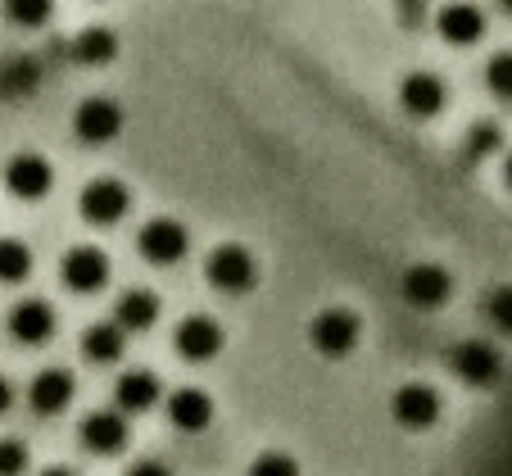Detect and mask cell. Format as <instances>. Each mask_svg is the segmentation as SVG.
<instances>
[{
  "instance_id": "obj_1",
  "label": "cell",
  "mask_w": 512,
  "mask_h": 476,
  "mask_svg": "<svg viewBox=\"0 0 512 476\" xmlns=\"http://www.w3.org/2000/svg\"><path fill=\"white\" fill-rule=\"evenodd\" d=\"M204 277H209L213 291L223 295H245L254 282H259V263L245 245L227 241V245H213L209 259H204Z\"/></svg>"
},
{
  "instance_id": "obj_2",
  "label": "cell",
  "mask_w": 512,
  "mask_h": 476,
  "mask_svg": "<svg viewBox=\"0 0 512 476\" xmlns=\"http://www.w3.org/2000/svg\"><path fill=\"white\" fill-rule=\"evenodd\" d=\"M358 313L354 309H322L318 318L309 322V345L322 354V359H345V354H354L358 345Z\"/></svg>"
},
{
  "instance_id": "obj_3",
  "label": "cell",
  "mask_w": 512,
  "mask_h": 476,
  "mask_svg": "<svg viewBox=\"0 0 512 476\" xmlns=\"http://www.w3.org/2000/svg\"><path fill=\"white\" fill-rule=\"evenodd\" d=\"M136 250H141L145 263H155V268H173V263L191 250V232H186L177 218H150V223L136 232Z\"/></svg>"
},
{
  "instance_id": "obj_4",
  "label": "cell",
  "mask_w": 512,
  "mask_h": 476,
  "mask_svg": "<svg viewBox=\"0 0 512 476\" xmlns=\"http://www.w3.org/2000/svg\"><path fill=\"white\" fill-rule=\"evenodd\" d=\"M78 209L91 227H114V223H123L127 209H132V191H127L118 177H96V182H87Z\"/></svg>"
},
{
  "instance_id": "obj_5",
  "label": "cell",
  "mask_w": 512,
  "mask_h": 476,
  "mask_svg": "<svg viewBox=\"0 0 512 476\" xmlns=\"http://www.w3.org/2000/svg\"><path fill=\"white\" fill-rule=\"evenodd\" d=\"M59 277H64V286L73 295H96L100 286L109 282V259L100 245H73V250L64 254V263H59Z\"/></svg>"
},
{
  "instance_id": "obj_6",
  "label": "cell",
  "mask_w": 512,
  "mask_h": 476,
  "mask_svg": "<svg viewBox=\"0 0 512 476\" xmlns=\"http://www.w3.org/2000/svg\"><path fill=\"white\" fill-rule=\"evenodd\" d=\"M73 132L87 146H105V141H114L123 132V105L109 96H87L78 105V114H73Z\"/></svg>"
},
{
  "instance_id": "obj_7",
  "label": "cell",
  "mask_w": 512,
  "mask_h": 476,
  "mask_svg": "<svg viewBox=\"0 0 512 476\" xmlns=\"http://www.w3.org/2000/svg\"><path fill=\"white\" fill-rule=\"evenodd\" d=\"M449 368L467 381V386H494L503 377V359L490 340H458L449 350Z\"/></svg>"
},
{
  "instance_id": "obj_8",
  "label": "cell",
  "mask_w": 512,
  "mask_h": 476,
  "mask_svg": "<svg viewBox=\"0 0 512 476\" xmlns=\"http://www.w3.org/2000/svg\"><path fill=\"white\" fill-rule=\"evenodd\" d=\"M177 354H182L186 363H209L223 354V327L209 318V313H191V318L177 322V336H173Z\"/></svg>"
},
{
  "instance_id": "obj_9",
  "label": "cell",
  "mask_w": 512,
  "mask_h": 476,
  "mask_svg": "<svg viewBox=\"0 0 512 476\" xmlns=\"http://www.w3.org/2000/svg\"><path fill=\"white\" fill-rule=\"evenodd\" d=\"M399 291H404V300L413 304V309H440V304L449 300V291H454V277H449V268H440V263H413V268L404 272Z\"/></svg>"
},
{
  "instance_id": "obj_10",
  "label": "cell",
  "mask_w": 512,
  "mask_h": 476,
  "mask_svg": "<svg viewBox=\"0 0 512 476\" xmlns=\"http://www.w3.org/2000/svg\"><path fill=\"white\" fill-rule=\"evenodd\" d=\"M390 413H395L399 427L426 431L435 418H440V390L426 386V381H408V386L395 390V399H390Z\"/></svg>"
},
{
  "instance_id": "obj_11",
  "label": "cell",
  "mask_w": 512,
  "mask_h": 476,
  "mask_svg": "<svg viewBox=\"0 0 512 476\" xmlns=\"http://www.w3.org/2000/svg\"><path fill=\"white\" fill-rule=\"evenodd\" d=\"M5 186H10V195H19V200H41V195H50V186H55V168H50V159L23 150V155H14L10 164H5Z\"/></svg>"
},
{
  "instance_id": "obj_12",
  "label": "cell",
  "mask_w": 512,
  "mask_h": 476,
  "mask_svg": "<svg viewBox=\"0 0 512 476\" xmlns=\"http://www.w3.org/2000/svg\"><path fill=\"white\" fill-rule=\"evenodd\" d=\"M399 105L413 118H435L449 105V87L435 78V73H408V78L399 82Z\"/></svg>"
},
{
  "instance_id": "obj_13",
  "label": "cell",
  "mask_w": 512,
  "mask_h": 476,
  "mask_svg": "<svg viewBox=\"0 0 512 476\" xmlns=\"http://www.w3.org/2000/svg\"><path fill=\"white\" fill-rule=\"evenodd\" d=\"M435 28H440V37L449 46H476L485 37V14L476 10L472 0H454V5H445L435 14Z\"/></svg>"
},
{
  "instance_id": "obj_14",
  "label": "cell",
  "mask_w": 512,
  "mask_h": 476,
  "mask_svg": "<svg viewBox=\"0 0 512 476\" xmlns=\"http://www.w3.org/2000/svg\"><path fill=\"white\" fill-rule=\"evenodd\" d=\"M82 445H87L91 454H123L127 449V418L114 413V408L87 413V418H82Z\"/></svg>"
},
{
  "instance_id": "obj_15",
  "label": "cell",
  "mask_w": 512,
  "mask_h": 476,
  "mask_svg": "<svg viewBox=\"0 0 512 476\" xmlns=\"http://www.w3.org/2000/svg\"><path fill=\"white\" fill-rule=\"evenodd\" d=\"M28 399H32V413H41V418H55V413H64L68 399H73V377H68L64 368H46L32 377L28 386Z\"/></svg>"
},
{
  "instance_id": "obj_16",
  "label": "cell",
  "mask_w": 512,
  "mask_h": 476,
  "mask_svg": "<svg viewBox=\"0 0 512 476\" xmlns=\"http://www.w3.org/2000/svg\"><path fill=\"white\" fill-rule=\"evenodd\" d=\"M10 331L19 345H41L55 336V309L46 300H23L10 309Z\"/></svg>"
},
{
  "instance_id": "obj_17",
  "label": "cell",
  "mask_w": 512,
  "mask_h": 476,
  "mask_svg": "<svg viewBox=\"0 0 512 476\" xmlns=\"http://www.w3.org/2000/svg\"><path fill=\"white\" fill-rule=\"evenodd\" d=\"M168 418H173V427L186 431V436L204 431V427L213 422V399H209V390H200V386L177 390V395L168 399Z\"/></svg>"
},
{
  "instance_id": "obj_18",
  "label": "cell",
  "mask_w": 512,
  "mask_h": 476,
  "mask_svg": "<svg viewBox=\"0 0 512 476\" xmlns=\"http://www.w3.org/2000/svg\"><path fill=\"white\" fill-rule=\"evenodd\" d=\"M68 55L78 59V64H87V68H105V64H114L118 59V37H114V28H82L78 37H73V46H68Z\"/></svg>"
},
{
  "instance_id": "obj_19",
  "label": "cell",
  "mask_w": 512,
  "mask_h": 476,
  "mask_svg": "<svg viewBox=\"0 0 512 476\" xmlns=\"http://www.w3.org/2000/svg\"><path fill=\"white\" fill-rule=\"evenodd\" d=\"M159 395H164V386H159L155 372H127L123 381H118L114 399H118V413H145V408H155Z\"/></svg>"
},
{
  "instance_id": "obj_20",
  "label": "cell",
  "mask_w": 512,
  "mask_h": 476,
  "mask_svg": "<svg viewBox=\"0 0 512 476\" xmlns=\"http://www.w3.org/2000/svg\"><path fill=\"white\" fill-rule=\"evenodd\" d=\"M159 313H164V304H159L155 291H127L114 309V322L123 331H150L159 322Z\"/></svg>"
},
{
  "instance_id": "obj_21",
  "label": "cell",
  "mask_w": 512,
  "mask_h": 476,
  "mask_svg": "<svg viewBox=\"0 0 512 476\" xmlns=\"http://www.w3.org/2000/svg\"><path fill=\"white\" fill-rule=\"evenodd\" d=\"M123 350H127V340H123L118 322H96V327L82 336V354H87L91 363H118Z\"/></svg>"
},
{
  "instance_id": "obj_22",
  "label": "cell",
  "mask_w": 512,
  "mask_h": 476,
  "mask_svg": "<svg viewBox=\"0 0 512 476\" xmlns=\"http://www.w3.org/2000/svg\"><path fill=\"white\" fill-rule=\"evenodd\" d=\"M37 87H41V64L37 59L14 55V59L0 64V96L19 100V96H28V91H37Z\"/></svg>"
},
{
  "instance_id": "obj_23",
  "label": "cell",
  "mask_w": 512,
  "mask_h": 476,
  "mask_svg": "<svg viewBox=\"0 0 512 476\" xmlns=\"http://www.w3.org/2000/svg\"><path fill=\"white\" fill-rule=\"evenodd\" d=\"M32 272V250L19 241V236H0V282L19 286Z\"/></svg>"
},
{
  "instance_id": "obj_24",
  "label": "cell",
  "mask_w": 512,
  "mask_h": 476,
  "mask_svg": "<svg viewBox=\"0 0 512 476\" xmlns=\"http://www.w3.org/2000/svg\"><path fill=\"white\" fill-rule=\"evenodd\" d=\"M485 87H490L494 100H508L512 105V50H499V55L485 64Z\"/></svg>"
},
{
  "instance_id": "obj_25",
  "label": "cell",
  "mask_w": 512,
  "mask_h": 476,
  "mask_svg": "<svg viewBox=\"0 0 512 476\" xmlns=\"http://www.w3.org/2000/svg\"><path fill=\"white\" fill-rule=\"evenodd\" d=\"M5 14H10L19 28H41L55 14V0H5Z\"/></svg>"
},
{
  "instance_id": "obj_26",
  "label": "cell",
  "mask_w": 512,
  "mask_h": 476,
  "mask_svg": "<svg viewBox=\"0 0 512 476\" xmlns=\"http://www.w3.org/2000/svg\"><path fill=\"white\" fill-rule=\"evenodd\" d=\"M485 318H490L503 336H512V286H494L490 300H485Z\"/></svg>"
},
{
  "instance_id": "obj_27",
  "label": "cell",
  "mask_w": 512,
  "mask_h": 476,
  "mask_svg": "<svg viewBox=\"0 0 512 476\" xmlns=\"http://www.w3.org/2000/svg\"><path fill=\"white\" fill-rule=\"evenodd\" d=\"M250 476H300V463H295V458L290 454H277V449H272V454H259L250 463Z\"/></svg>"
},
{
  "instance_id": "obj_28",
  "label": "cell",
  "mask_w": 512,
  "mask_h": 476,
  "mask_svg": "<svg viewBox=\"0 0 512 476\" xmlns=\"http://www.w3.org/2000/svg\"><path fill=\"white\" fill-rule=\"evenodd\" d=\"M23 472H28V445L0 440V476H23Z\"/></svg>"
},
{
  "instance_id": "obj_29",
  "label": "cell",
  "mask_w": 512,
  "mask_h": 476,
  "mask_svg": "<svg viewBox=\"0 0 512 476\" xmlns=\"http://www.w3.org/2000/svg\"><path fill=\"white\" fill-rule=\"evenodd\" d=\"M499 141H503V132L494 123L472 127V155H490V150H499Z\"/></svg>"
},
{
  "instance_id": "obj_30",
  "label": "cell",
  "mask_w": 512,
  "mask_h": 476,
  "mask_svg": "<svg viewBox=\"0 0 512 476\" xmlns=\"http://www.w3.org/2000/svg\"><path fill=\"white\" fill-rule=\"evenodd\" d=\"M127 476H168V467L164 463H136Z\"/></svg>"
},
{
  "instance_id": "obj_31",
  "label": "cell",
  "mask_w": 512,
  "mask_h": 476,
  "mask_svg": "<svg viewBox=\"0 0 512 476\" xmlns=\"http://www.w3.org/2000/svg\"><path fill=\"white\" fill-rule=\"evenodd\" d=\"M14 404V386H10V381H5V377H0V413H5V408H10Z\"/></svg>"
},
{
  "instance_id": "obj_32",
  "label": "cell",
  "mask_w": 512,
  "mask_h": 476,
  "mask_svg": "<svg viewBox=\"0 0 512 476\" xmlns=\"http://www.w3.org/2000/svg\"><path fill=\"white\" fill-rule=\"evenodd\" d=\"M41 476H73V472H68V467H46Z\"/></svg>"
},
{
  "instance_id": "obj_33",
  "label": "cell",
  "mask_w": 512,
  "mask_h": 476,
  "mask_svg": "<svg viewBox=\"0 0 512 476\" xmlns=\"http://www.w3.org/2000/svg\"><path fill=\"white\" fill-rule=\"evenodd\" d=\"M503 177H508V186H512V155L503 159Z\"/></svg>"
},
{
  "instance_id": "obj_34",
  "label": "cell",
  "mask_w": 512,
  "mask_h": 476,
  "mask_svg": "<svg viewBox=\"0 0 512 476\" xmlns=\"http://www.w3.org/2000/svg\"><path fill=\"white\" fill-rule=\"evenodd\" d=\"M499 5H503V10H508V14H512V0H499Z\"/></svg>"
}]
</instances>
